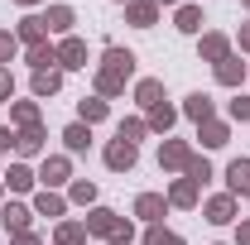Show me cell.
Instances as JSON below:
<instances>
[{"label": "cell", "instance_id": "obj_15", "mask_svg": "<svg viewBox=\"0 0 250 245\" xmlns=\"http://www.w3.org/2000/svg\"><path fill=\"white\" fill-rule=\"evenodd\" d=\"M231 216H236V197H231V192H221V197L207 202V221H212V226H226Z\"/></svg>", "mask_w": 250, "mask_h": 245}, {"label": "cell", "instance_id": "obj_35", "mask_svg": "<svg viewBox=\"0 0 250 245\" xmlns=\"http://www.w3.org/2000/svg\"><path fill=\"white\" fill-rule=\"evenodd\" d=\"M15 48H20V39H15L10 29H0V67H5V62L15 58Z\"/></svg>", "mask_w": 250, "mask_h": 245}, {"label": "cell", "instance_id": "obj_44", "mask_svg": "<svg viewBox=\"0 0 250 245\" xmlns=\"http://www.w3.org/2000/svg\"><path fill=\"white\" fill-rule=\"evenodd\" d=\"M0 192H5V178H0Z\"/></svg>", "mask_w": 250, "mask_h": 245}, {"label": "cell", "instance_id": "obj_13", "mask_svg": "<svg viewBox=\"0 0 250 245\" xmlns=\"http://www.w3.org/2000/svg\"><path fill=\"white\" fill-rule=\"evenodd\" d=\"M173 121H178V111H173L168 101L149 106V116H145V125H149V130H159V135H168V130H173Z\"/></svg>", "mask_w": 250, "mask_h": 245}, {"label": "cell", "instance_id": "obj_39", "mask_svg": "<svg viewBox=\"0 0 250 245\" xmlns=\"http://www.w3.org/2000/svg\"><path fill=\"white\" fill-rule=\"evenodd\" d=\"M10 144H15V135H10V130H5V125H0V154L10 149Z\"/></svg>", "mask_w": 250, "mask_h": 245}, {"label": "cell", "instance_id": "obj_40", "mask_svg": "<svg viewBox=\"0 0 250 245\" xmlns=\"http://www.w3.org/2000/svg\"><path fill=\"white\" fill-rule=\"evenodd\" d=\"M236 241H241V245H250V221L241 226V231H236Z\"/></svg>", "mask_w": 250, "mask_h": 245}, {"label": "cell", "instance_id": "obj_46", "mask_svg": "<svg viewBox=\"0 0 250 245\" xmlns=\"http://www.w3.org/2000/svg\"><path fill=\"white\" fill-rule=\"evenodd\" d=\"M246 10H250V0H246Z\"/></svg>", "mask_w": 250, "mask_h": 245}, {"label": "cell", "instance_id": "obj_16", "mask_svg": "<svg viewBox=\"0 0 250 245\" xmlns=\"http://www.w3.org/2000/svg\"><path fill=\"white\" fill-rule=\"evenodd\" d=\"M62 144H67V154H82L87 144H92V125H82V121H72L67 130H62Z\"/></svg>", "mask_w": 250, "mask_h": 245}, {"label": "cell", "instance_id": "obj_31", "mask_svg": "<svg viewBox=\"0 0 250 245\" xmlns=\"http://www.w3.org/2000/svg\"><path fill=\"white\" fill-rule=\"evenodd\" d=\"M183 178H192L197 187H202L207 178H212V163H207V154H192V163L183 168Z\"/></svg>", "mask_w": 250, "mask_h": 245}, {"label": "cell", "instance_id": "obj_20", "mask_svg": "<svg viewBox=\"0 0 250 245\" xmlns=\"http://www.w3.org/2000/svg\"><path fill=\"white\" fill-rule=\"evenodd\" d=\"M168 207H197V183L192 178H178L168 187Z\"/></svg>", "mask_w": 250, "mask_h": 245}, {"label": "cell", "instance_id": "obj_28", "mask_svg": "<svg viewBox=\"0 0 250 245\" xmlns=\"http://www.w3.org/2000/svg\"><path fill=\"white\" fill-rule=\"evenodd\" d=\"M43 20H48V29H53V34H62V39H67V29H72V5H53Z\"/></svg>", "mask_w": 250, "mask_h": 245}, {"label": "cell", "instance_id": "obj_8", "mask_svg": "<svg viewBox=\"0 0 250 245\" xmlns=\"http://www.w3.org/2000/svg\"><path fill=\"white\" fill-rule=\"evenodd\" d=\"M58 67H67V72H72V67H87V43L67 34V39L58 43Z\"/></svg>", "mask_w": 250, "mask_h": 245}, {"label": "cell", "instance_id": "obj_6", "mask_svg": "<svg viewBox=\"0 0 250 245\" xmlns=\"http://www.w3.org/2000/svg\"><path fill=\"white\" fill-rule=\"evenodd\" d=\"M72 178V163L62 159V154H53V159H43V168H39V183L43 187H62Z\"/></svg>", "mask_w": 250, "mask_h": 245}, {"label": "cell", "instance_id": "obj_32", "mask_svg": "<svg viewBox=\"0 0 250 245\" xmlns=\"http://www.w3.org/2000/svg\"><path fill=\"white\" fill-rule=\"evenodd\" d=\"M10 116H15L20 130H24V125H39V106H34V101H15V106H10Z\"/></svg>", "mask_w": 250, "mask_h": 245}, {"label": "cell", "instance_id": "obj_33", "mask_svg": "<svg viewBox=\"0 0 250 245\" xmlns=\"http://www.w3.org/2000/svg\"><path fill=\"white\" fill-rule=\"evenodd\" d=\"M145 245H183V236H173V231H164V226H149V231H145Z\"/></svg>", "mask_w": 250, "mask_h": 245}, {"label": "cell", "instance_id": "obj_34", "mask_svg": "<svg viewBox=\"0 0 250 245\" xmlns=\"http://www.w3.org/2000/svg\"><path fill=\"white\" fill-rule=\"evenodd\" d=\"M145 130H149L145 121H121V130H116V140H130V144H135V140H145Z\"/></svg>", "mask_w": 250, "mask_h": 245}, {"label": "cell", "instance_id": "obj_7", "mask_svg": "<svg viewBox=\"0 0 250 245\" xmlns=\"http://www.w3.org/2000/svg\"><path fill=\"white\" fill-rule=\"evenodd\" d=\"M15 39H20V43H48V20H43V15H24V20H20V29H15Z\"/></svg>", "mask_w": 250, "mask_h": 245}, {"label": "cell", "instance_id": "obj_19", "mask_svg": "<svg viewBox=\"0 0 250 245\" xmlns=\"http://www.w3.org/2000/svg\"><path fill=\"white\" fill-rule=\"evenodd\" d=\"M34 212H39V216H62V212H67V197H58L53 187H43V192L34 197Z\"/></svg>", "mask_w": 250, "mask_h": 245}, {"label": "cell", "instance_id": "obj_23", "mask_svg": "<svg viewBox=\"0 0 250 245\" xmlns=\"http://www.w3.org/2000/svg\"><path fill=\"white\" fill-rule=\"evenodd\" d=\"M24 62H29L34 72H48V67L58 62V48H48V43H34L29 53H24Z\"/></svg>", "mask_w": 250, "mask_h": 245}, {"label": "cell", "instance_id": "obj_4", "mask_svg": "<svg viewBox=\"0 0 250 245\" xmlns=\"http://www.w3.org/2000/svg\"><path fill=\"white\" fill-rule=\"evenodd\" d=\"M164 212H168V197H164V192H140V197H135V216H140V221L159 226Z\"/></svg>", "mask_w": 250, "mask_h": 245}, {"label": "cell", "instance_id": "obj_2", "mask_svg": "<svg viewBox=\"0 0 250 245\" xmlns=\"http://www.w3.org/2000/svg\"><path fill=\"white\" fill-rule=\"evenodd\" d=\"M82 226H87V236H96V241H111V245H130V241H135V226H130V216L111 212V207H92Z\"/></svg>", "mask_w": 250, "mask_h": 245}, {"label": "cell", "instance_id": "obj_17", "mask_svg": "<svg viewBox=\"0 0 250 245\" xmlns=\"http://www.w3.org/2000/svg\"><path fill=\"white\" fill-rule=\"evenodd\" d=\"M217 82L221 87H241V82H246V62L241 58H221L217 62Z\"/></svg>", "mask_w": 250, "mask_h": 245}, {"label": "cell", "instance_id": "obj_36", "mask_svg": "<svg viewBox=\"0 0 250 245\" xmlns=\"http://www.w3.org/2000/svg\"><path fill=\"white\" fill-rule=\"evenodd\" d=\"M231 121H246L250 125V96H236V101H231Z\"/></svg>", "mask_w": 250, "mask_h": 245}, {"label": "cell", "instance_id": "obj_47", "mask_svg": "<svg viewBox=\"0 0 250 245\" xmlns=\"http://www.w3.org/2000/svg\"><path fill=\"white\" fill-rule=\"evenodd\" d=\"M246 197H250V192H246Z\"/></svg>", "mask_w": 250, "mask_h": 245}, {"label": "cell", "instance_id": "obj_12", "mask_svg": "<svg viewBox=\"0 0 250 245\" xmlns=\"http://www.w3.org/2000/svg\"><path fill=\"white\" fill-rule=\"evenodd\" d=\"M39 149H43V125H24V130L15 135V154H24V159H34Z\"/></svg>", "mask_w": 250, "mask_h": 245}, {"label": "cell", "instance_id": "obj_18", "mask_svg": "<svg viewBox=\"0 0 250 245\" xmlns=\"http://www.w3.org/2000/svg\"><path fill=\"white\" fill-rule=\"evenodd\" d=\"M202 58L207 62L231 58V39H226V34H202Z\"/></svg>", "mask_w": 250, "mask_h": 245}, {"label": "cell", "instance_id": "obj_1", "mask_svg": "<svg viewBox=\"0 0 250 245\" xmlns=\"http://www.w3.org/2000/svg\"><path fill=\"white\" fill-rule=\"evenodd\" d=\"M135 77V53L130 48H106L101 53V67H96V96H121L125 82Z\"/></svg>", "mask_w": 250, "mask_h": 245}, {"label": "cell", "instance_id": "obj_37", "mask_svg": "<svg viewBox=\"0 0 250 245\" xmlns=\"http://www.w3.org/2000/svg\"><path fill=\"white\" fill-rule=\"evenodd\" d=\"M15 96V77H10V67H0V106Z\"/></svg>", "mask_w": 250, "mask_h": 245}, {"label": "cell", "instance_id": "obj_14", "mask_svg": "<svg viewBox=\"0 0 250 245\" xmlns=\"http://www.w3.org/2000/svg\"><path fill=\"white\" fill-rule=\"evenodd\" d=\"M135 101H140L145 111L159 106V101H164V82H159V77H140V82H135Z\"/></svg>", "mask_w": 250, "mask_h": 245}, {"label": "cell", "instance_id": "obj_5", "mask_svg": "<svg viewBox=\"0 0 250 245\" xmlns=\"http://www.w3.org/2000/svg\"><path fill=\"white\" fill-rule=\"evenodd\" d=\"M135 159H140V149H135L130 140H111V144H106V168H116V173H130Z\"/></svg>", "mask_w": 250, "mask_h": 245}, {"label": "cell", "instance_id": "obj_41", "mask_svg": "<svg viewBox=\"0 0 250 245\" xmlns=\"http://www.w3.org/2000/svg\"><path fill=\"white\" fill-rule=\"evenodd\" d=\"M241 53H250V24L241 29Z\"/></svg>", "mask_w": 250, "mask_h": 245}, {"label": "cell", "instance_id": "obj_45", "mask_svg": "<svg viewBox=\"0 0 250 245\" xmlns=\"http://www.w3.org/2000/svg\"><path fill=\"white\" fill-rule=\"evenodd\" d=\"M121 5H130V0H121Z\"/></svg>", "mask_w": 250, "mask_h": 245}, {"label": "cell", "instance_id": "obj_21", "mask_svg": "<svg viewBox=\"0 0 250 245\" xmlns=\"http://www.w3.org/2000/svg\"><path fill=\"white\" fill-rule=\"evenodd\" d=\"M226 187H231V197H236V192H250V159H236V163L226 168Z\"/></svg>", "mask_w": 250, "mask_h": 245}, {"label": "cell", "instance_id": "obj_25", "mask_svg": "<svg viewBox=\"0 0 250 245\" xmlns=\"http://www.w3.org/2000/svg\"><path fill=\"white\" fill-rule=\"evenodd\" d=\"M77 111H82V125H96V121H106V111H111V106H106L101 96H82V101H77Z\"/></svg>", "mask_w": 250, "mask_h": 245}, {"label": "cell", "instance_id": "obj_30", "mask_svg": "<svg viewBox=\"0 0 250 245\" xmlns=\"http://www.w3.org/2000/svg\"><path fill=\"white\" fill-rule=\"evenodd\" d=\"M67 197H72L77 207H92V202H96V183H87V178H77V183H67Z\"/></svg>", "mask_w": 250, "mask_h": 245}, {"label": "cell", "instance_id": "obj_38", "mask_svg": "<svg viewBox=\"0 0 250 245\" xmlns=\"http://www.w3.org/2000/svg\"><path fill=\"white\" fill-rule=\"evenodd\" d=\"M15 245H43V241H39L34 231H20V236H15Z\"/></svg>", "mask_w": 250, "mask_h": 245}, {"label": "cell", "instance_id": "obj_42", "mask_svg": "<svg viewBox=\"0 0 250 245\" xmlns=\"http://www.w3.org/2000/svg\"><path fill=\"white\" fill-rule=\"evenodd\" d=\"M154 5H159V10H164V5H183V0H154Z\"/></svg>", "mask_w": 250, "mask_h": 245}, {"label": "cell", "instance_id": "obj_26", "mask_svg": "<svg viewBox=\"0 0 250 245\" xmlns=\"http://www.w3.org/2000/svg\"><path fill=\"white\" fill-rule=\"evenodd\" d=\"M39 183V173H29L24 163H10V173H5V187H15V192H29Z\"/></svg>", "mask_w": 250, "mask_h": 245}, {"label": "cell", "instance_id": "obj_24", "mask_svg": "<svg viewBox=\"0 0 250 245\" xmlns=\"http://www.w3.org/2000/svg\"><path fill=\"white\" fill-rule=\"evenodd\" d=\"M53 241L58 245H87V226H82V221H58Z\"/></svg>", "mask_w": 250, "mask_h": 245}, {"label": "cell", "instance_id": "obj_9", "mask_svg": "<svg viewBox=\"0 0 250 245\" xmlns=\"http://www.w3.org/2000/svg\"><path fill=\"white\" fill-rule=\"evenodd\" d=\"M125 20H130L135 29H154L159 5H154V0H130V5H125Z\"/></svg>", "mask_w": 250, "mask_h": 245}, {"label": "cell", "instance_id": "obj_3", "mask_svg": "<svg viewBox=\"0 0 250 245\" xmlns=\"http://www.w3.org/2000/svg\"><path fill=\"white\" fill-rule=\"evenodd\" d=\"M188 163H192V144H188V140H164V149H159V168H178V173H183Z\"/></svg>", "mask_w": 250, "mask_h": 245}, {"label": "cell", "instance_id": "obj_27", "mask_svg": "<svg viewBox=\"0 0 250 245\" xmlns=\"http://www.w3.org/2000/svg\"><path fill=\"white\" fill-rule=\"evenodd\" d=\"M173 24H178L183 34H202V10H197V5H178Z\"/></svg>", "mask_w": 250, "mask_h": 245}, {"label": "cell", "instance_id": "obj_29", "mask_svg": "<svg viewBox=\"0 0 250 245\" xmlns=\"http://www.w3.org/2000/svg\"><path fill=\"white\" fill-rule=\"evenodd\" d=\"M226 140H231V130H226V121H207V125H202V144H207V149H221Z\"/></svg>", "mask_w": 250, "mask_h": 245}, {"label": "cell", "instance_id": "obj_43", "mask_svg": "<svg viewBox=\"0 0 250 245\" xmlns=\"http://www.w3.org/2000/svg\"><path fill=\"white\" fill-rule=\"evenodd\" d=\"M20 5H39V0H20Z\"/></svg>", "mask_w": 250, "mask_h": 245}, {"label": "cell", "instance_id": "obj_22", "mask_svg": "<svg viewBox=\"0 0 250 245\" xmlns=\"http://www.w3.org/2000/svg\"><path fill=\"white\" fill-rule=\"evenodd\" d=\"M62 92V72L48 67V72H34V96H58Z\"/></svg>", "mask_w": 250, "mask_h": 245}, {"label": "cell", "instance_id": "obj_10", "mask_svg": "<svg viewBox=\"0 0 250 245\" xmlns=\"http://www.w3.org/2000/svg\"><path fill=\"white\" fill-rule=\"evenodd\" d=\"M183 116H188V121H197V125L217 121V116H212V96H207V92H192V96L183 101Z\"/></svg>", "mask_w": 250, "mask_h": 245}, {"label": "cell", "instance_id": "obj_11", "mask_svg": "<svg viewBox=\"0 0 250 245\" xmlns=\"http://www.w3.org/2000/svg\"><path fill=\"white\" fill-rule=\"evenodd\" d=\"M29 221H34V212L24 207V202H10V207L0 212V226H5V231H15V236H20V231H29Z\"/></svg>", "mask_w": 250, "mask_h": 245}]
</instances>
